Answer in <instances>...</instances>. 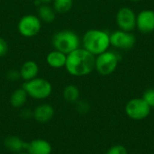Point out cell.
<instances>
[{"label":"cell","instance_id":"1","mask_svg":"<svg viewBox=\"0 0 154 154\" xmlns=\"http://www.w3.org/2000/svg\"><path fill=\"white\" fill-rule=\"evenodd\" d=\"M95 55L79 47L67 55L65 69L73 77H85L95 69Z\"/></svg>","mask_w":154,"mask_h":154},{"label":"cell","instance_id":"2","mask_svg":"<svg viewBox=\"0 0 154 154\" xmlns=\"http://www.w3.org/2000/svg\"><path fill=\"white\" fill-rule=\"evenodd\" d=\"M81 43L86 51L97 56L110 47V34L103 30L90 29L84 33Z\"/></svg>","mask_w":154,"mask_h":154},{"label":"cell","instance_id":"3","mask_svg":"<svg viewBox=\"0 0 154 154\" xmlns=\"http://www.w3.org/2000/svg\"><path fill=\"white\" fill-rule=\"evenodd\" d=\"M79 36L71 30H61L56 32L51 38V44L54 50L60 51L66 55L80 47Z\"/></svg>","mask_w":154,"mask_h":154},{"label":"cell","instance_id":"4","mask_svg":"<svg viewBox=\"0 0 154 154\" xmlns=\"http://www.w3.org/2000/svg\"><path fill=\"white\" fill-rule=\"evenodd\" d=\"M22 87L26 91L28 97L35 100L47 99L52 93L51 83L43 78L37 77L29 81H25Z\"/></svg>","mask_w":154,"mask_h":154},{"label":"cell","instance_id":"5","mask_svg":"<svg viewBox=\"0 0 154 154\" xmlns=\"http://www.w3.org/2000/svg\"><path fill=\"white\" fill-rule=\"evenodd\" d=\"M119 57L111 51H106L97 56L95 60V69L102 76H108L114 73L118 66Z\"/></svg>","mask_w":154,"mask_h":154},{"label":"cell","instance_id":"6","mask_svg":"<svg viewBox=\"0 0 154 154\" xmlns=\"http://www.w3.org/2000/svg\"><path fill=\"white\" fill-rule=\"evenodd\" d=\"M42 25V23L37 15L29 14L20 18L17 23V30L22 36L32 38L41 32Z\"/></svg>","mask_w":154,"mask_h":154},{"label":"cell","instance_id":"7","mask_svg":"<svg viewBox=\"0 0 154 154\" xmlns=\"http://www.w3.org/2000/svg\"><path fill=\"white\" fill-rule=\"evenodd\" d=\"M151 109L143 97H135L126 103L125 111L129 118L134 121H141L149 116Z\"/></svg>","mask_w":154,"mask_h":154},{"label":"cell","instance_id":"8","mask_svg":"<svg viewBox=\"0 0 154 154\" xmlns=\"http://www.w3.org/2000/svg\"><path fill=\"white\" fill-rule=\"evenodd\" d=\"M136 38L132 32L123 30L115 31L110 34V45L123 51H129L134 47Z\"/></svg>","mask_w":154,"mask_h":154},{"label":"cell","instance_id":"9","mask_svg":"<svg viewBox=\"0 0 154 154\" xmlns=\"http://www.w3.org/2000/svg\"><path fill=\"white\" fill-rule=\"evenodd\" d=\"M116 22L120 30L133 32L136 28V14L130 7H122L116 13Z\"/></svg>","mask_w":154,"mask_h":154},{"label":"cell","instance_id":"10","mask_svg":"<svg viewBox=\"0 0 154 154\" xmlns=\"http://www.w3.org/2000/svg\"><path fill=\"white\" fill-rule=\"evenodd\" d=\"M136 28L143 33H151L154 31V11L145 9L136 14Z\"/></svg>","mask_w":154,"mask_h":154},{"label":"cell","instance_id":"11","mask_svg":"<svg viewBox=\"0 0 154 154\" xmlns=\"http://www.w3.org/2000/svg\"><path fill=\"white\" fill-rule=\"evenodd\" d=\"M55 110L53 106L48 103H43L33 109L32 118L40 124H46L53 118Z\"/></svg>","mask_w":154,"mask_h":154},{"label":"cell","instance_id":"12","mask_svg":"<svg viewBox=\"0 0 154 154\" xmlns=\"http://www.w3.org/2000/svg\"><path fill=\"white\" fill-rule=\"evenodd\" d=\"M29 154H51L52 146L45 139H34L27 143L26 150Z\"/></svg>","mask_w":154,"mask_h":154},{"label":"cell","instance_id":"13","mask_svg":"<svg viewBox=\"0 0 154 154\" xmlns=\"http://www.w3.org/2000/svg\"><path fill=\"white\" fill-rule=\"evenodd\" d=\"M39 71H40V69H39L38 63L36 61L31 60L24 61L19 69L21 79L24 82L37 78Z\"/></svg>","mask_w":154,"mask_h":154},{"label":"cell","instance_id":"14","mask_svg":"<svg viewBox=\"0 0 154 154\" xmlns=\"http://www.w3.org/2000/svg\"><path fill=\"white\" fill-rule=\"evenodd\" d=\"M67 60V55L60 51L52 50L46 56V63L52 69H62L65 68Z\"/></svg>","mask_w":154,"mask_h":154},{"label":"cell","instance_id":"15","mask_svg":"<svg viewBox=\"0 0 154 154\" xmlns=\"http://www.w3.org/2000/svg\"><path fill=\"white\" fill-rule=\"evenodd\" d=\"M4 146L11 152L18 153L26 150L27 143L15 135H9L4 140Z\"/></svg>","mask_w":154,"mask_h":154},{"label":"cell","instance_id":"16","mask_svg":"<svg viewBox=\"0 0 154 154\" xmlns=\"http://www.w3.org/2000/svg\"><path fill=\"white\" fill-rule=\"evenodd\" d=\"M38 17L44 23H51L55 21L57 13L50 4H42L38 7Z\"/></svg>","mask_w":154,"mask_h":154},{"label":"cell","instance_id":"17","mask_svg":"<svg viewBox=\"0 0 154 154\" xmlns=\"http://www.w3.org/2000/svg\"><path fill=\"white\" fill-rule=\"evenodd\" d=\"M28 95L23 88H19L14 89L10 96V104L14 108H22L27 102Z\"/></svg>","mask_w":154,"mask_h":154},{"label":"cell","instance_id":"18","mask_svg":"<svg viewBox=\"0 0 154 154\" xmlns=\"http://www.w3.org/2000/svg\"><path fill=\"white\" fill-rule=\"evenodd\" d=\"M63 99L68 103H76L79 100L80 91L79 88L73 84L67 85L62 90Z\"/></svg>","mask_w":154,"mask_h":154},{"label":"cell","instance_id":"19","mask_svg":"<svg viewBox=\"0 0 154 154\" xmlns=\"http://www.w3.org/2000/svg\"><path fill=\"white\" fill-rule=\"evenodd\" d=\"M73 3V0H53L52 7L57 14H64L72 9Z\"/></svg>","mask_w":154,"mask_h":154},{"label":"cell","instance_id":"20","mask_svg":"<svg viewBox=\"0 0 154 154\" xmlns=\"http://www.w3.org/2000/svg\"><path fill=\"white\" fill-rule=\"evenodd\" d=\"M76 110L82 115L88 114L90 110V105L85 100H79L76 102Z\"/></svg>","mask_w":154,"mask_h":154},{"label":"cell","instance_id":"21","mask_svg":"<svg viewBox=\"0 0 154 154\" xmlns=\"http://www.w3.org/2000/svg\"><path fill=\"white\" fill-rule=\"evenodd\" d=\"M143 99L149 105L151 108L154 107V88H148L143 95Z\"/></svg>","mask_w":154,"mask_h":154},{"label":"cell","instance_id":"22","mask_svg":"<svg viewBox=\"0 0 154 154\" xmlns=\"http://www.w3.org/2000/svg\"><path fill=\"white\" fill-rule=\"evenodd\" d=\"M106 154H128L127 149L122 144H116L111 146Z\"/></svg>","mask_w":154,"mask_h":154},{"label":"cell","instance_id":"23","mask_svg":"<svg viewBox=\"0 0 154 154\" xmlns=\"http://www.w3.org/2000/svg\"><path fill=\"white\" fill-rule=\"evenodd\" d=\"M6 78L10 81H17L21 79L20 72L17 69H10L6 73Z\"/></svg>","mask_w":154,"mask_h":154},{"label":"cell","instance_id":"24","mask_svg":"<svg viewBox=\"0 0 154 154\" xmlns=\"http://www.w3.org/2000/svg\"><path fill=\"white\" fill-rule=\"evenodd\" d=\"M7 52H8V43L4 38L0 37V58L5 56Z\"/></svg>","mask_w":154,"mask_h":154},{"label":"cell","instance_id":"25","mask_svg":"<svg viewBox=\"0 0 154 154\" xmlns=\"http://www.w3.org/2000/svg\"><path fill=\"white\" fill-rule=\"evenodd\" d=\"M36 1H37L38 5H40L42 4H51V3H52L53 0H36Z\"/></svg>","mask_w":154,"mask_h":154},{"label":"cell","instance_id":"26","mask_svg":"<svg viewBox=\"0 0 154 154\" xmlns=\"http://www.w3.org/2000/svg\"><path fill=\"white\" fill-rule=\"evenodd\" d=\"M16 154H29L26 151H23V152H18V153Z\"/></svg>","mask_w":154,"mask_h":154},{"label":"cell","instance_id":"27","mask_svg":"<svg viewBox=\"0 0 154 154\" xmlns=\"http://www.w3.org/2000/svg\"><path fill=\"white\" fill-rule=\"evenodd\" d=\"M130 1L134 2V3H137V2H140V1H142V0H130Z\"/></svg>","mask_w":154,"mask_h":154}]
</instances>
